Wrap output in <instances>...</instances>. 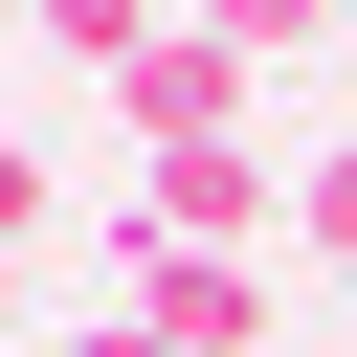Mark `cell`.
<instances>
[{
  "mask_svg": "<svg viewBox=\"0 0 357 357\" xmlns=\"http://www.w3.org/2000/svg\"><path fill=\"white\" fill-rule=\"evenodd\" d=\"M112 312L156 357H268V268H201V245H134V223H112Z\"/></svg>",
  "mask_w": 357,
  "mask_h": 357,
  "instance_id": "obj_1",
  "label": "cell"
},
{
  "mask_svg": "<svg viewBox=\"0 0 357 357\" xmlns=\"http://www.w3.org/2000/svg\"><path fill=\"white\" fill-rule=\"evenodd\" d=\"M112 112H134V156H223L245 134V22H156Z\"/></svg>",
  "mask_w": 357,
  "mask_h": 357,
  "instance_id": "obj_2",
  "label": "cell"
},
{
  "mask_svg": "<svg viewBox=\"0 0 357 357\" xmlns=\"http://www.w3.org/2000/svg\"><path fill=\"white\" fill-rule=\"evenodd\" d=\"M290 223H312V245H335V268H357V134H335V156H312V178H290Z\"/></svg>",
  "mask_w": 357,
  "mask_h": 357,
  "instance_id": "obj_3",
  "label": "cell"
},
{
  "mask_svg": "<svg viewBox=\"0 0 357 357\" xmlns=\"http://www.w3.org/2000/svg\"><path fill=\"white\" fill-rule=\"evenodd\" d=\"M0 245H45V156H22V134H0Z\"/></svg>",
  "mask_w": 357,
  "mask_h": 357,
  "instance_id": "obj_4",
  "label": "cell"
},
{
  "mask_svg": "<svg viewBox=\"0 0 357 357\" xmlns=\"http://www.w3.org/2000/svg\"><path fill=\"white\" fill-rule=\"evenodd\" d=\"M67 357H156V335H134V312H89V335H67Z\"/></svg>",
  "mask_w": 357,
  "mask_h": 357,
  "instance_id": "obj_5",
  "label": "cell"
},
{
  "mask_svg": "<svg viewBox=\"0 0 357 357\" xmlns=\"http://www.w3.org/2000/svg\"><path fill=\"white\" fill-rule=\"evenodd\" d=\"M0 357H22V245H0Z\"/></svg>",
  "mask_w": 357,
  "mask_h": 357,
  "instance_id": "obj_6",
  "label": "cell"
}]
</instances>
